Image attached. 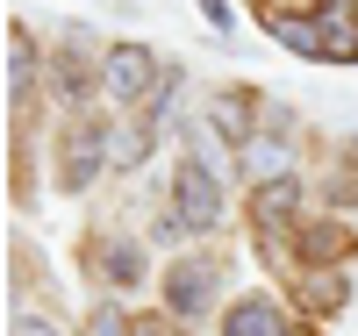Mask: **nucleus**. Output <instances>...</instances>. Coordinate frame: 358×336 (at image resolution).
I'll return each mask as SVG.
<instances>
[{
  "instance_id": "obj_1",
  "label": "nucleus",
  "mask_w": 358,
  "mask_h": 336,
  "mask_svg": "<svg viewBox=\"0 0 358 336\" xmlns=\"http://www.w3.org/2000/svg\"><path fill=\"white\" fill-rule=\"evenodd\" d=\"M273 36H280L287 50H301V57L351 65V57H358V15H351V0H315V15H301V22H273Z\"/></svg>"
},
{
  "instance_id": "obj_2",
  "label": "nucleus",
  "mask_w": 358,
  "mask_h": 336,
  "mask_svg": "<svg viewBox=\"0 0 358 336\" xmlns=\"http://www.w3.org/2000/svg\"><path fill=\"white\" fill-rule=\"evenodd\" d=\"M172 207H179V222H187V229H215V222H222L215 172H208L201 158H179V172H172Z\"/></svg>"
},
{
  "instance_id": "obj_3",
  "label": "nucleus",
  "mask_w": 358,
  "mask_h": 336,
  "mask_svg": "<svg viewBox=\"0 0 358 336\" xmlns=\"http://www.w3.org/2000/svg\"><path fill=\"white\" fill-rule=\"evenodd\" d=\"M101 86H108V101H143V94H151V86H158V65H151V50H143V43H115L108 50V65H101Z\"/></svg>"
},
{
  "instance_id": "obj_4",
  "label": "nucleus",
  "mask_w": 358,
  "mask_h": 336,
  "mask_svg": "<svg viewBox=\"0 0 358 336\" xmlns=\"http://www.w3.org/2000/svg\"><path fill=\"white\" fill-rule=\"evenodd\" d=\"M101 165H108V136H101V129H72L65 150H57V187H65V193H86Z\"/></svg>"
},
{
  "instance_id": "obj_5",
  "label": "nucleus",
  "mask_w": 358,
  "mask_h": 336,
  "mask_svg": "<svg viewBox=\"0 0 358 336\" xmlns=\"http://www.w3.org/2000/svg\"><path fill=\"white\" fill-rule=\"evenodd\" d=\"M165 300H172V315H201L208 300H215V265L208 258H179L165 272Z\"/></svg>"
},
{
  "instance_id": "obj_6",
  "label": "nucleus",
  "mask_w": 358,
  "mask_h": 336,
  "mask_svg": "<svg viewBox=\"0 0 358 336\" xmlns=\"http://www.w3.org/2000/svg\"><path fill=\"white\" fill-rule=\"evenodd\" d=\"M222 336H294V329H287V315L273 308V300L251 293V300H236V308L222 315Z\"/></svg>"
},
{
  "instance_id": "obj_7",
  "label": "nucleus",
  "mask_w": 358,
  "mask_h": 336,
  "mask_svg": "<svg viewBox=\"0 0 358 336\" xmlns=\"http://www.w3.org/2000/svg\"><path fill=\"white\" fill-rule=\"evenodd\" d=\"M294 207H301V187H294V179H265L258 200H251V215H258V229H287Z\"/></svg>"
},
{
  "instance_id": "obj_8",
  "label": "nucleus",
  "mask_w": 358,
  "mask_h": 336,
  "mask_svg": "<svg viewBox=\"0 0 358 336\" xmlns=\"http://www.w3.org/2000/svg\"><path fill=\"white\" fill-rule=\"evenodd\" d=\"M94 265H101L108 286H136V279H143V251H136V243H101Z\"/></svg>"
},
{
  "instance_id": "obj_9",
  "label": "nucleus",
  "mask_w": 358,
  "mask_h": 336,
  "mask_svg": "<svg viewBox=\"0 0 358 336\" xmlns=\"http://www.w3.org/2000/svg\"><path fill=\"white\" fill-rule=\"evenodd\" d=\"M143 150H151V122H129V129H108V165L136 172V165H143Z\"/></svg>"
},
{
  "instance_id": "obj_10",
  "label": "nucleus",
  "mask_w": 358,
  "mask_h": 336,
  "mask_svg": "<svg viewBox=\"0 0 358 336\" xmlns=\"http://www.w3.org/2000/svg\"><path fill=\"white\" fill-rule=\"evenodd\" d=\"M244 165H251L258 179H287V143H273V136H251V143H244Z\"/></svg>"
},
{
  "instance_id": "obj_11",
  "label": "nucleus",
  "mask_w": 358,
  "mask_h": 336,
  "mask_svg": "<svg viewBox=\"0 0 358 336\" xmlns=\"http://www.w3.org/2000/svg\"><path fill=\"white\" fill-rule=\"evenodd\" d=\"M8 86H15V101H29V86H36V50H29V36L8 43Z\"/></svg>"
},
{
  "instance_id": "obj_12",
  "label": "nucleus",
  "mask_w": 358,
  "mask_h": 336,
  "mask_svg": "<svg viewBox=\"0 0 358 336\" xmlns=\"http://www.w3.org/2000/svg\"><path fill=\"white\" fill-rule=\"evenodd\" d=\"M215 122H222V136H229L236 150H244V143H251V108H244V94H229V101L215 108Z\"/></svg>"
},
{
  "instance_id": "obj_13",
  "label": "nucleus",
  "mask_w": 358,
  "mask_h": 336,
  "mask_svg": "<svg viewBox=\"0 0 358 336\" xmlns=\"http://www.w3.org/2000/svg\"><path fill=\"white\" fill-rule=\"evenodd\" d=\"M337 251H351V236H344L337 222H322V229L301 236V258H337Z\"/></svg>"
},
{
  "instance_id": "obj_14",
  "label": "nucleus",
  "mask_w": 358,
  "mask_h": 336,
  "mask_svg": "<svg viewBox=\"0 0 358 336\" xmlns=\"http://www.w3.org/2000/svg\"><path fill=\"white\" fill-rule=\"evenodd\" d=\"M79 86H86V57H79V50H65V57H57V94L79 101Z\"/></svg>"
},
{
  "instance_id": "obj_15",
  "label": "nucleus",
  "mask_w": 358,
  "mask_h": 336,
  "mask_svg": "<svg viewBox=\"0 0 358 336\" xmlns=\"http://www.w3.org/2000/svg\"><path fill=\"white\" fill-rule=\"evenodd\" d=\"M129 336H187V329H179V315H136Z\"/></svg>"
},
{
  "instance_id": "obj_16",
  "label": "nucleus",
  "mask_w": 358,
  "mask_h": 336,
  "mask_svg": "<svg viewBox=\"0 0 358 336\" xmlns=\"http://www.w3.org/2000/svg\"><path fill=\"white\" fill-rule=\"evenodd\" d=\"M301 286H308L315 308H337V300H344V279H308V272H301Z\"/></svg>"
},
{
  "instance_id": "obj_17",
  "label": "nucleus",
  "mask_w": 358,
  "mask_h": 336,
  "mask_svg": "<svg viewBox=\"0 0 358 336\" xmlns=\"http://www.w3.org/2000/svg\"><path fill=\"white\" fill-rule=\"evenodd\" d=\"M94 336H122V315H115V308H101V315H94Z\"/></svg>"
},
{
  "instance_id": "obj_18",
  "label": "nucleus",
  "mask_w": 358,
  "mask_h": 336,
  "mask_svg": "<svg viewBox=\"0 0 358 336\" xmlns=\"http://www.w3.org/2000/svg\"><path fill=\"white\" fill-rule=\"evenodd\" d=\"M15 336H57V329H50L43 315H22V322H15Z\"/></svg>"
},
{
  "instance_id": "obj_19",
  "label": "nucleus",
  "mask_w": 358,
  "mask_h": 336,
  "mask_svg": "<svg viewBox=\"0 0 358 336\" xmlns=\"http://www.w3.org/2000/svg\"><path fill=\"white\" fill-rule=\"evenodd\" d=\"M201 15L215 22V29H229V0H201Z\"/></svg>"
}]
</instances>
